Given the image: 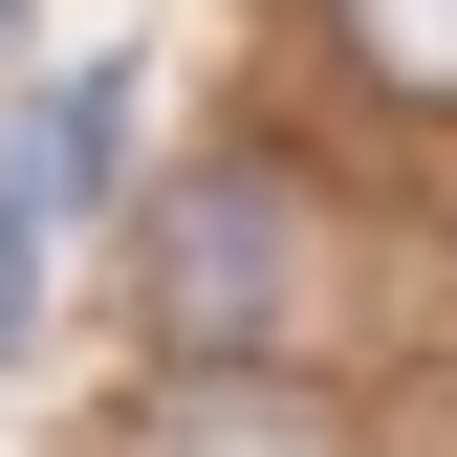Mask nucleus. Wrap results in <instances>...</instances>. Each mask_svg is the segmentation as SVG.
Listing matches in <instances>:
<instances>
[{"label": "nucleus", "instance_id": "7ed1b4c3", "mask_svg": "<svg viewBox=\"0 0 457 457\" xmlns=\"http://www.w3.org/2000/svg\"><path fill=\"white\" fill-rule=\"evenodd\" d=\"M109 153H131V66H66L22 131H0V218H22V240H66V218L109 196Z\"/></svg>", "mask_w": 457, "mask_h": 457}, {"label": "nucleus", "instance_id": "423d86ee", "mask_svg": "<svg viewBox=\"0 0 457 457\" xmlns=\"http://www.w3.org/2000/svg\"><path fill=\"white\" fill-rule=\"evenodd\" d=\"M0 44H22V0H0Z\"/></svg>", "mask_w": 457, "mask_h": 457}, {"label": "nucleus", "instance_id": "f257e3e1", "mask_svg": "<svg viewBox=\"0 0 457 457\" xmlns=\"http://www.w3.org/2000/svg\"><path fill=\"white\" fill-rule=\"evenodd\" d=\"M305 305H327V218H305L283 153H196V175L131 218V327L175 370H283Z\"/></svg>", "mask_w": 457, "mask_h": 457}, {"label": "nucleus", "instance_id": "f03ea898", "mask_svg": "<svg viewBox=\"0 0 457 457\" xmlns=\"http://www.w3.org/2000/svg\"><path fill=\"white\" fill-rule=\"evenodd\" d=\"M109 457H349V414L305 370H175V392H131Z\"/></svg>", "mask_w": 457, "mask_h": 457}, {"label": "nucleus", "instance_id": "20e7f679", "mask_svg": "<svg viewBox=\"0 0 457 457\" xmlns=\"http://www.w3.org/2000/svg\"><path fill=\"white\" fill-rule=\"evenodd\" d=\"M327 44H349L392 109H457V0H327Z\"/></svg>", "mask_w": 457, "mask_h": 457}, {"label": "nucleus", "instance_id": "39448f33", "mask_svg": "<svg viewBox=\"0 0 457 457\" xmlns=\"http://www.w3.org/2000/svg\"><path fill=\"white\" fill-rule=\"evenodd\" d=\"M22 327H44V240L0 218V349H22Z\"/></svg>", "mask_w": 457, "mask_h": 457}]
</instances>
